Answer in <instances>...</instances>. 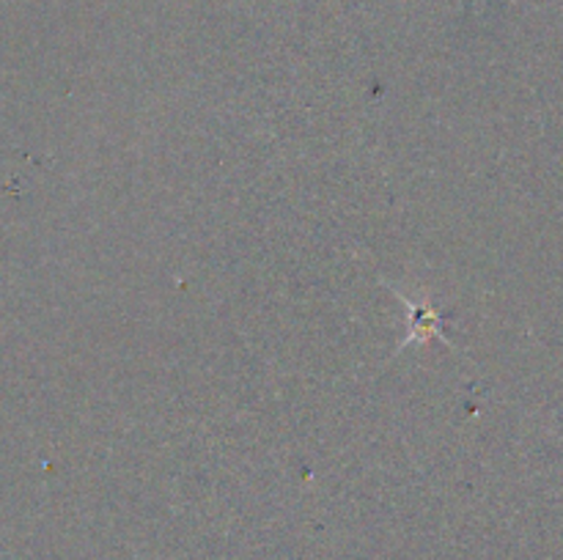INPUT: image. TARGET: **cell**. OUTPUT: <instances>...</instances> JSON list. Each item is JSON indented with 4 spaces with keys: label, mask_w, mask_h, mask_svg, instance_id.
I'll list each match as a JSON object with an SVG mask.
<instances>
[{
    "label": "cell",
    "mask_w": 563,
    "mask_h": 560,
    "mask_svg": "<svg viewBox=\"0 0 563 560\" xmlns=\"http://www.w3.org/2000/svg\"><path fill=\"white\" fill-rule=\"evenodd\" d=\"M394 294L399 296L401 302H405L407 313H410V333H407V338L401 340V346L396 349V355L405 349H410L412 344H427V340H443L445 346H451L449 335L443 333V322H445V313L438 311L434 305H429L427 300H421V296H407L405 291L394 289Z\"/></svg>",
    "instance_id": "1"
}]
</instances>
